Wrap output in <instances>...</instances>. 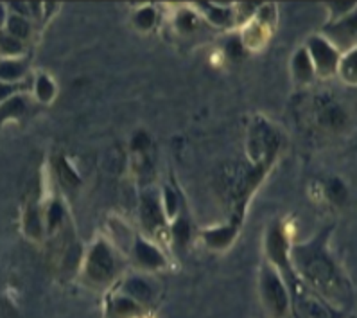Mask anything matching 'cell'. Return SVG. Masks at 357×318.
Returning a JSON list of instances; mask_svg holds the SVG:
<instances>
[{
    "mask_svg": "<svg viewBox=\"0 0 357 318\" xmlns=\"http://www.w3.org/2000/svg\"><path fill=\"white\" fill-rule=\"evenodd\" d=\"M15 92H17V85L2 83V81H0V103H4L9 97H13Z\"/></svg>",
    "mask_w": 357,
    "mask_h": 318,
    "instance_id": "25",
    "label": "cell"
},
{
    "mask_svg": "<svg viewBox=\"0 0 357 318\" xmlns=\"http://www.w3.org/2000/svg\"><path fill=\"white\" fill-rule=\"evenodd\" d=\"M262 291H264V301L268 308L273 311L275 317H282L286 313L289 297H287L286 288L282 286L280 279L273 272H266L262 277Z\"/></svg>",
    "mask_w": 357,
    "mask_h": 318,
    "instance_id": "3",
    "label": "cell"
},
{
    "mask_svg": "<svg viewBox=\"0 0 357 318\" xmlns=\"http://www.w3.org/2000/svg\"><path fill=\"white\" fill-rule=\"evenodd\" d=\"M294 71L300 78L307 80V78H311V63H309V56H307L305 50L298 52L296 58H294Z\"/></svg>",
    "mask_w": 357,
    "mask_h": 318,
    "instance_id": "19",
    "label": "cell"
},
{
    "mask_svg": "<svg viewBox=\"0 0 357 318\" xmlns=\"http://www.w3.org/2000/svg\"><path fill=\"white\" fill-rule=\"evenodd\" d=\"M4 33L9 34V36H13L15 40H26L29 36V22H27L26 17H22V15H17V13H11L6 18L4 24Z\"/></svg>",
    "mask_w": 357,
    "mask_h": 318,
    "instance_id": "8",
    "label": "cell"
},
{
    "mask_svg": "<svg viewBox=\"0 0 357 318\" xmlns=\"http://www.w3.org/2000/svg\"><path fill=\"white\" fill-rule=\"evenodd\" d=\"M124 289L131 297V301H135L137 304H147L151 301V286L144 282L142 279H130Z\"/></svg>",
    "mask_w": 357,
    "mask_h": 318,
    "instance_id": "10",
    "label": "cell"
},
{
    "mask_svg": "<svg viewBox=\"0 0 357 318\" xmlns=\"http://www.w3.org/2000/svg\"><path fill=\"white\" fill-rule=\"evenodd\" d=\"M269 254L278 264H286V243H284V238L280 236V232L273 231L269 236Z\"/></svg>",
    "mask_w": 357,
    "mask_h": 318,
    "instance_id": "13",
    "label": "cell"
},
{
    "mask_svg": "<svg viewBox=\"0 0 357 318\" xmlns=\"http://www.w3.org/2000/svg\"><path fill=\"white\" fill-rule=\"evenodd\" d=\"M6 18H8V13H6V8H4V6L0 4V29H2V27H4Z\"/></svg>",
    "mask_w": 357,
    "mask_h": 318,
    "instance_id": "30",
    "label": "cell"
},
{
    "mask_svg": "<svg viewBox=\"0 0 357 318\" xmlns=\"http://www.w3.org/2000/svg\"><path fill=\"white\" fill-rule=\"evenodd\" d=\"M36 96L40 101H49L54 96V85L47 75H40L38 81H36Z\"/></svg>",
    "mask_w": 357,
    "mask_h": 318,
    "instance_id": "18",
    "label": "cell"
},
{
    "mask_svg": "<svg viewBox=\"0 0 357 318\" xmlns=\"http://www.w3.org/2000/svg\"><path fill=\"white\" fill-rule=\"evenodd\" d=\"M137 257H139V261L144 266H149V268H158V266L164 264L162 254L156 248L149 247L147 243H142V241L137 245Z\"/></svg>",
    "mask_w": 357,
    "mask_h": 318,
    "instance_id": "12",
    "label": "cell"
},
{
    "mask_svg": "<svg viewBox=\"0 0 357 318\" xmlns=\"http://www.w3.org/2000/svg\"><path fill=\"white\" fill-rule=\"evenodd\" d=\"M26 112V97L13 96L0 103V124L8 119L22 117V113Z\"/></svg>",
    "mask_w": 357,
    "mask_h": 318,
    "instance_id": "9",
    "label": "cell"
},
{
    "mask_svg": "<svg viewBox=\"0 0 357 318\" xmlns=\"http://www.w3.org/2000/svg\"><path fill=\"white\" fill-rule=\"evenodd\" d=\"M234 231L231 229H223V231H212L206 234V241L212 245V247H225V245L230 243Z\"/></svg>",
    "mask_w": 357,
    "mask_h": 318,
    "instance_id": "17",
    "label": "cell"
},
{
    "mask_svg": "<svg viewBox=\"0 0 357 318\" xmlns=\"http://www.w3.org/2000/svg\"><path fill=\"white\" fill-rule=\"evenodd\" d=\"M56 169H58L59 180H61V184L63 185H67V187H76V185L79 184V178H77V175L72 171V168L68 166L67 162H65L63 159L56 160Z\"/></svg>",
    "mask_w": 357,
    "mask_h": 318,
    "instance_id": "16",
    "label": "cell"
},
{
    "mask_svg": "<svg viewBox=\"0 0 357 318\" xmlns=\"http://www.w3.org/2000/svg\"><path fill=\"white\" fill-rule=\"evenodd\" d=\"M142 219L144 225L147 229H155L156 225L164 222L162 218V210H160V205L156 203L155 198H144V205H142Z\"/></svg>",
    "mask_w": 357,
    "mask_h": 318,
    "instance_id": "11",
    "label": "cell"
},
{
    "mask_svg": "<svg viewBox=\"0 0 357 318\" xmlns=\"http://www.w3.org/2000/svg\"><path fill=\"white\" fill-rule=\"evenodd\" d=\"M165 198H167V212L174 214L176 212V196L171 191H165Z\"/></svg>",
    "mask_w": 357,
    "mask_h": 318,
    "instance_id": "28",
    "label": "cell"
},
{
    "mask_svg": "<svg viewBox=\"0 0 357 318\" xmlns=\"http://www.w3.org/2000/svg\"><path fill=\"white\" fill-rule=\"evenodd\" d=\"M174 236H176L180 243H185L187 238H189V225H187L185 219L176 222V225H174Z\"/></svg>",
    "mask_w": 357,
    "mask_h": 318,
    "instance_id": "22",
    "label": "cell"
},
{
    "mask_svg": "<svg viewBox=\"0 0 357 318\" xmlns=\"http://www.w3.org/2000/svg\"><path fill=\"white\" fill-rule=\"evenodd\" d=\"M311 52H312V59H314L316 67L324 72V74H328V72H332L334 68H336V63H337L336 50L332 49L328 43H325L324 40L312 38Z\"/></svg>",
    "mask_w": 357,
    "mask_h": 318,
    "instance_id": "5",
    "label": "cell"
},
{
    "mask_svg": "<svg viewBox=\"0 0 357 318\" xmlns=\"http://www.w3.org/2000/svg\"><path fill=\"white\" fill-rule=\"evenodd\" d=\"M26 72V65L17 58H2L0 59V81L2 83L15 85Z\"/></svg>",
    "mask_w": 357,
    "mask_h": 318,
    "instance_id": "7",
    "label": "cell"
},
{
    "mask_svg": "<svg viewBox=\"0 0 357 318\" xmlns=\"http://www.w3.org/2000/svg\"><path fill=\"white\" fill-rule=\"evenodd\" d=\"M61 218H63V209L59 207V203H54L49 210V225L54 226L56 223L61 222Z\"/></svg>",
    "mask_w": 357,
    "mask_h": 318,
    "instance_id": "26",
    "label": "cell"
},
{
    "mask_svg": "<svg viewBox=\"0 0 357 318\" xmlns=\"http://www.w3.org/2000/svg\"><path fill=\"white\" fill-rule=\"evenodd\" d=\"M115 261L114 256L109 254L108 247L105 243H97L93 250L90 252L89 264H86V272H89L90 279L97 282L108 281L109 277L114 275Z\"/></svg>",
    "mask_w": 357,
    "mask_h": 318,
    "instance_id": "4",
    "label": "cell"
},
{
    "mask_svg": "<svg viewBox=\"0 0 357 318\" xmlns=\"http://www.w3.org/2000/svg\"><path fill=\"white\" fill-rule=\"evenodd\" d=\"M356 55H350L349 58L344 59V63H343V74L347 75V78H349V80H354V78H356Z\"/></svg>",
    "mask_w": 357,
    "mask_h": 318,
    "instance_id": "24",
    "label": "cell"
},
{
    "mask_svg": "<svg viewBox=\"0 0 357 318\" xmlns=\"http://www.w3.org/2000/svg\"><path fill=\"white\" fill-rule=\"evenodd\" d=\"M328 193L332 194V198L336 201H341L344 196H347V191H344L343 184L340 180H332L331 182V189H328Z\"/></svg>",
    "mask_w": 357,
    "mask_h": 318,
    "instance_id": "23",
    "label": "cell"
},
{
    "mask_svg": "<svg viewBox=\"0 0 357 318\" xmlns=\"http://www.w3.org/2000/svg\"><path fill=\"white\" fill-rule=\"evenodd\" d=\"M26 229H27V232H29L31 236H36V238H38V236H40L38 212H34V210H31V212L27 214V219H26Z\"/></svg>",
    "mask_w": 357,
    "mask_h": 318,
    "instance_id": "21",
    "label": "cell"
},
{
    "mask_svg": "<svg viewBox=\"0 0 357 318\" xmlns=\"http://www.w3.org/2000/svg\"><path fill=\"white\" fill-rule=\"evenodd\" d=\"M24 50L20 40H15L13 36H9L6 33H0V55L4 58H17Z\"/></svg>",
    "mask_w": 357,
    "mask_h": 318,
    "instance_id": "14",
    "label": "cell"
},
{
    "mask_svg": "<svg viewBox=\"0 0 357 318\" xmlns=\"http://www.w3.org/2000/svg\"><path fill=\"white\" fill-rule=\"evenodd\" d=\"M296 261H298L300 268L305 273L307 279L319 289L325 291H336L337 277L332 264L325 259L318 250L312 248H300L296 252Z\"/></svg>",
    "mask_w": 357,
    "mask_h": 318,
    "instance_id": "1",
    "label": "cell"
},
{
    "mask_svg": "<svg viewBox=\"0 0 357 318\" xmlns=\"http://www.w3.org/2000/svg\"><path fill=\"white\" fill-rule=\"evenodd\" d=\"M275 150H277V135L268 124L257 122L252 135H250V155L257 162H264L273 155Z\"/></svg>",
    "mask_w": 357,
    "mask_h": 318,
    "instance_id": "2",
    "label": "cell"
},
{
    "mask_svg": "<svg viewBox=\"0 0 357 318\" xmlns=\"http://www.w3.org/2000/svg\"><path fill=\"white\" fill-rule=\"evenodd\" d=\"M114 313L119 318H130L139 313V304L128 297H119L114 301Z\"/></svg>",
    "mask_w": 357,
    "mask_h": 318,
    "instance_id": "15",
    "label": "cell"
},
{
    "mask_svg": "<svg viewBox=\"0 0 357 318\" xmlns=\"http://www.w3.org/2000/svg\"><path fill=\"white\" fill-rule=\"evenodd\" d=\"M294 306H296V313L300 315V318H331L327 308L316 298L309 297L307 294H300L298 291Z\"/></svg>",
    "mask_w": 357,
    "mask_h": 318,
    "instance_id": "6",
    "label": "cell"
},
{
    "mask_svg": "<svg viewBox=\"0 0 357 318\" xmlns=\"http://www.w3.org/2000/svg\"><path fill=\"white\" fill-rule=\"evenodd\" d=\"M147 144H149V138H147L146 133H139L137 135V138L133 140L135 150H142V147H146Z\"/></svg>",
    "mask_w": 357,
    "mask_h": 318,
    "instance_id": "29",
    "label": "cell"
},
{
    "mask_svg": "<svg viewBox=\"0 0 357 318\" xmlns=\"http://www.w3.org/2000/svg\"><path fill=\"white\" fill-rule=\"evenodd\" d=\"M228 50H230V55L234 56V58H236V56H241V52H243V47H241L239 40L231 38L230 42H228Z\"/></svg>",
    "mask_w": 357,
    "mask_h": 318,
    "instance_id": "27",
    "label": "cell"
},
{
    "mask_svg": "<svg viewBox=\"0 0 357 318\" xmlns=\"http://www.w3.org/2000/svg\"><path fill=\"white\" fill-rule=\"evenodd\" d=\"M155 24V11L151 8H144L137 13V25L142 29H149Z\"/></svg>",
    "mask_w": 357,
    "mask_h": 318,
    "instance_id": "20",
    "label": "cell"
}]
</instances>
